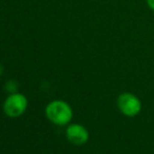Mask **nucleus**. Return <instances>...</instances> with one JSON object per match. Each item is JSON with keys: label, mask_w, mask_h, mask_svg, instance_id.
I'll list each match as a JSON object with an SVG mask.
<instances>
[{"label": "nucleus", "mask_w": 154, "mask_h": 154, "mask_svg": "<svg viewBox=\"0 0 154 154\" xmlns=\"http://www.w3.org/2000/svg\"><path fill=\"white\" fill-rule=\"evenodd\" d=\"M45 113L48 120L56 125L64 126L72 119V110L70 106L63 101H54L46 106Z\"/></svg>", "instance_id": "obj_1"}, {"label": "nucleus", "mask_w": 154, "mask_h": 154, "mask_svg": "<svg viewBox=\"0 0 154 154\" xmlns=\"http://www.w3.org/2000/svg\"><path fill=\"white\" fill-rule=\"evenodd\" d=\"M27 107V100L23 94L13 93L5 100L3 104V110L5 114L11 118H17L23 114Z\"/></svg>", "instance_id": "obj_3"}, {"label": "nucleus", "mask_w": 154, "mask_h": 154, "mask_svg": "<svg viewBox=\"0 0 154 154\" xmlns=\"http://www.w3.org/2000/svg\"><path fill=\"white\" fill-rule=\"evenodd\" d=\"M66 136L67 140L73 145L77 146H81L87 143L88 138H89V133H88L87 129L84 126L79 125V124H72V125L68 126L66 130Z\"/></svg>", "instance_id": "obj_4"}, {"label": "nucleus", "mask_w": 154, "mask_h": 154, "mask_svg": "<svg viewBox=\"0 0 154 154\" xmlns=\"http://www.w3.org/2000/svg\"><path fill=\"white\" fill-rule=\"evenodd\" d=\"M147 2V5H148V8H150L151 11H153L154 12V0H146Z\"/></svg>", "instance_id": "obj_5"}, {"label": "nucleus", "mask_w": 154, "mask_h": 154, "mask_svg": "<svg viewBox=\"0 0 154 154\" xmlns=\"http://www.w3.org/2000/svg\"><path fill=\"white\" fill-rule=\"evenodd\" d=\"M118 108L124 116L128 118L136 116L142 110V102L135 94L130 92H124L119 95L116 100Z\"/></svg>", "instance_id": "obj_2"}]
</instances>
